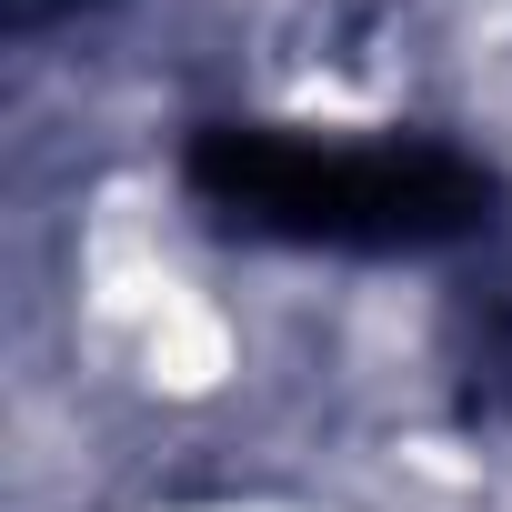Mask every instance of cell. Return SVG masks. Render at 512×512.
<instances>
[{
	"mask_svg": "<svg viewBox=\"0 0 512 512\" xmlns=\"http://www.w3.org/2000/svg\"><path fill=\"white\" fill-rule=\"evenodd\" d=\"M191 181L221 221L322 241V251H422L482 221V171L432 141H322V131H201Z\"/></svg>",
	"mask_w": 512,
	"mask_h": 512,
	"instance_id": "1",
	"label": "cell"
}]
</instances>
